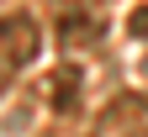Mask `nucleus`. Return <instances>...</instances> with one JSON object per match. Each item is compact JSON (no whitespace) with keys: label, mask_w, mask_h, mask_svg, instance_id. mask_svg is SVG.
Masks as SVG:
<instances>
[{"label":"nucleus","mask_w":148,"mask_h":137,"mask_svg":"<svg viewBox=\"0 0 148 137\" xmlns=\"http://www.w3.org/2000/svg\"><path fill=\"white\" fill-rule=\"evenodd\" d=\"M42 53V27L32 11H0V69L21 74Z\"/></svg>","instance_id":"nucleus-1"},{"label":"nucleus","mask_w":148,"mask_h":137,"mask_svg":"<svg viewBox=\"0 0 148 137\" xmlns=\"http://www.w3.org/2000/svg\"><path fill=\"white\" fill-rule=\"evenodd\" d=\"M132 32H138V37L148 32V5H138V16H132Z\"/></svg>","instance_id":"nucleus-4"},{"label":"nucleus","mask_w":148,"mask_h":137,"mask_svg":"<svg viewBox=\"0 0 148 137\" xmlns=\"http://www.w3.org/2000/svg\"><path fill=\"white\" fill-rule=\"evenodd\" d=\"M74 90H79V74H74V69H58V74H53V95H48L53 111H74V106H79Z\"/></svg>","instance_id":"nucleus-3"},{"label":"nucleus","mask_w":148,"mask_h":137,"mask_svg":"<svg viewBox=\"0 0 148 137\" xmlns=\"http://www.w3.org/2000/svg\"><path fill=\"white\" fill-rule=\"evenodd\" d=\"M11 79H16V74H11V69H0V95L11 90Z\"/></svg>","instance_id":"nucleus-5"},{"label":"nucleus","mask_w":148,"mask_h":137,"mask_svg":"<svg viewBox=\"0 0 148 137\" xmlns=\"http://www.w3.org/2000/svg\"><path fill=\"white\" fill-rule=\"evenodd\" d=\"M101 32H106V27H101V16H95V11H85V5H74V11H64V16H58V42H64V53L90 48Z\"/></svg>","instance_id":"nucleus-2"}]
</instances>
